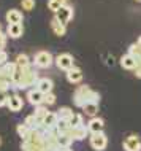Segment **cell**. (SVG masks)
Listing matches in <instances>:
<instances>
[{
    "instance_id": "1",
    "label": "cell",
    "mask_w": 141,
    "mask_h": 151,
    "mask_svg": "<svg viewBox=\"0 0 141 151\" xmlns=\"http://www.w3.org/2000/svg\"><path fill=\"white\" fill-rule=\"evenodd\" d=\"M38 73L35 70V65L32 64L26 68H19L16 70V73L11 78V84L16 89H29V88H35L38 83Z\"/></svg>"
},
{
    "instance_id": "2",
    "label": "cell",
    "mask_w": 141,
    "mask_h": 151,
    "mask_svg": "<svg viewBox=\"0 0 141 151\" xmlns=\"http://www.w3.org/2000/svg\"><path fill=\"white\" fill-rule=\"evenodd\" d=\"M73 102H75L76 107H79V108H83L84 104H87V102H97V104H98L100 102V94L92 91L89 86L84 84V86H79L78 89H75Z\"/></svg>"
},
{
    "instance_id": "3",
    "label": "cell",
    "mask_w": 141,
    "mask_h": 151,
    "mask_svg": "<svg viewBox=\"0 0 141 151\" xmlns=\"http://www.w3.org/2000/svg\"><path fill=\"white\" fill-rule=\"evenodd\" d=\"M54 64V58L48 51H38L33 58V65L37 68H49Z\"/></svg>"
},
{
    "instance_id": "4",
    "label": "cell",
    "mask_w": 141,
    "mask_h": 151,
    "mask_svg": "<svg viewBox=\"0 0 141 151\" xmlns=\"http://www.w3.org/2000/svg\"><path fill=\"white\" fill-rule=\"evenodd\" d=\"M89 142L90 146L95 151H103L108 146V137L103 132H97V134H90L89 135Z\"/></svg>"
},
{
    "instance_id": "5",
    "label": "cell",
    "mask_w": 141,
    "mask_h": 151,
    "mask_svg": "<svg viewBox=\"0 0 141 151\" xmlns=\"http://www.w3.org/2000/svg\"><path fill=\"white\" fill-rule=\"evenodd\" d=\"M56 65L63 72L70 70V68L75 65L73 64V56L68 54V52H62V54H59L57 58H56Z\"/></svg>"
},
{
    "instance_id": "6",
    "label": "cell",
    "mask_w": 141,
    "mask_h": 151,
    "mask_svg": "<svg viewBox=\"0 0 141 151\" xmlns=\"http://www.w3.org/2000/svg\"><path fill=\"white\" fill-rule=\"evenodd\" d=\"M54 16L60 22L67 24V22H70L71 19H73V8H71L70 5H62L57 13H54Z\"/></svg>"
},
{
    "instance_id": "7",
    "label": "cell",
    "mask_w": 141,
    "mask_h": 151,
    "mask_svg": "<svg viewBox=\"0 0 141 151\" xmlns=\"http://www.w3.org/2000/svg\"><path fill=\"white\" fill-rule=\"evenodd\" d=\"M65 76H67L68 83L78 84V83H81V81H83V70H81V68H78L76 65H73L70 70L65 72Z\"/></svg>"
},
{
    "instance_id": "8",
    "label": "cell",
    "mask_w": 141,
    "mask_h": 151,
    "mask_svg": "<svg viewBox=\"0 0 141 151\" xmlns=\"http://www.w3.org/2000/svg\"><path fill=\"white\" fill-rule=\"evenodd\" d=\"M89 134H90L89 129H87V126H84V124L76 126V127H71V130H70V137L73 138V140H76V142L84 140Z\"/></svg>"
},
{
    "instance_id": "9",
    "label": "cell",
    "mask_w": 141,
    "mask_h": 151,
    "mask_svg": "<svg viewBox=\"0 0 141 151\" xmlns=\"http://www.w3.org/2000/svg\"><path fill=\"white\" fill-rule=\"evenodd\" d=\"M124 150L125 151H141V142L136 135H128L124 140Z\"/></svg>"
},
{
    "instance_id": "10",
    "label": "cell",
    "mask_w": 141,
    "mask_h": 151,
    "mask_svg": "<svg viewBox=\"0 0 141 151\" xmlns=\"http://www.w3.org/2000/svg\"><path fill=\"white\" fill-rule=\"evenodd\" d=\"M43 99H45V94H43L41 91H38L37 88H35V89H30V91L27 92V102H30L33 107L41 105V104H43Z\"/></svg>"
},
{
    "instance_id": "11",
    "label": "cell",
    "mask_w": 141,
    "mask_h": 151,
    "mask_svg": "<svg viewBox=\"0 0 141 151\" xmlns=\"http://www.w3.org/2000/svg\"><path fill=\"white\" fill-rule=\"evenodd\" d=\"M119 62H120V67L125 68V70H135V68L138 67V60H136L132 54H128V52L120 58Z\"/></svg>"
},
{
    "instance_id": "12",
    "label": "cell",
    "mask_w": 141,
    "mask_h": 151,
    "mask_svg": "<svg viewBox=\"0 0 141 151\" xmlns=\"http://www.w3.org/2000/svg\"><path fill=\"white\" fill-rule=\"evenodd\" d=\"M5 18H6V22L8 24H22V21H24L22 11L14 10V8H13V10H8L6 11Z\"/></svg>"
},
{
    "instance_id": "13",
    "label": "cell",
    "mask_w": 141,
    "mask_h": 151,
    "mask_svg": "<svg viewBox=\"0 0 141 151\" xmlns=\"http://www.w3.org/2000/svg\"><path fill=\"white\" fill-rule=\"evenodd\" d=\"M103 126H105V121L98 116H94L90 118V121L87 122V129H89L90 134H97V132H103Z\"/></svg>"
},
{
    "instance_id": "14",
    "label": "cell",
    "mask_w": 141,
    "mask_h": 151,
    "mask_svg": "<svg viewBox=\"0 0 141 151\" xmlns=\"http://www.w3.org/2000/svg\"><path fill=\"white\" fill-rule=\"evenodd\" d=\"M24 34V26L22 24H8L6 27V35L10 38H21Z\"/></svg>"
},
{
    "instance_id": "15",
    "label": "cell",
    "mask_w": 141,
    "mask_h": 151,
    "mask_svg": "<svg viewBox=\"0 0 141 151\" xmlns=\"http://www.w3.org/2000/svg\"><path fill=\"white\" fill-rule=\"evenodd\" d=\"M8 108H10V111H21L22 107H24V102L19 96H16V94H13V96L8 97Z\"/></svg>"
},
{
    "instance_id": "16",
    "label": "cell",
    "mask_w": 141,
    "mask_h": 151,
    "mask_svg": "<svg viewBox=\"0 0 141 151\" xmlns=\"http://www.w3.org/2000/svg\"><path fill=\"white\" fill-rule=\"evenodd\" d=\"M51 30L54 32V35H57V37H63L67 34V26L63 22H60L57 18H52L51 19Z\"/></svg>"
},
{
    "instance_id": "17",
    "label": "cell",
    "mask_w": 141,
    "mask_h": 151,
    "mask_svg": "<svg viewBox=\"0 0 141 151\" xmlns=\"http://www.w3.org/2000/svg\"><path fill=\"white\" fill-rule=\"evenodd\" d=\"M38 91H41L43 94H48V92H52V88H54V83H52L51 78H40L37 86Z\"/></svg>"
},
{
    "instance_id": "18",
    "label": "cell",
    "mask_w": 141,
    "mask_h": 151,
    "mask_svg": "<svg viewBox=\"0 0 141 151\" xmlns=\"http://www.w3.org/2000/svg\"><path fill=\"white\" fill-rule=\"evenodd\" d=\"M57 121H59V115L57 113H54V111H49L48 115L43 118V127H54L56 124H57Z\"/></svg>"
},
{
    "instance_id": "19",
    "label": "cell",
    "mask_w": 141,
    "mask_h": 151,
    "mask_svg": "<svg viewBox=\"0 0 141 151\" xmlns=\"http://www.w3.org/2000/svg\"><path fill=\"white\" fill-rule=\"evenodd\" d=\"M83 111H84V115L94 118V116H97V113H98V104H97V102H87V104H84Z\"/></svg>"
},
{
    "instance_id": "20",
    "label": "cell",
    "mask_w": 141,
    "mask_h": 151,
    "mask_svg": "<svg viewBox=\"0 0 141 151\" xmlns=\"http://www.w3.org/2000/svg\"><path fill=\"white\" fill-rule=\"evenodd\" d=\"M21 150L22 151H45L46 146H45V143H29V142L22 140Z\"/></svg>"
},
{
    "instance_id": "21",
    "label": "cell",
    "mask_w": 141,
    "mask_h": 151,
    "mask_svg": "<svg viewBox=\"0 0 141 151\" xmlns=\"http://www.w3.org/2000/svg\"><path fill=\"white\" fill-rule=\"evenodd\" d=\"M24 122H26V124L29 126L30 129H38L40 126L43 124V121L40 119V118H38L37 115H35V113H32V115H29V116H27V118H26V121H24Z\"/></svg>"
},
{
    "instance_id": "22",
    "label": "cell",
    "mask_w": 141,
    "mask_h": 151,
    "mask_svg": "<svg viewBox=\"0 0 141 151\" xmlns=\"http://www.w3.org/2000/svg\"><path fill=\"white\" fill-rule=\"evenodd\" d=\"M56 127H57V130H59V135H60V134H70L71 124H70V121H68V119H62V118H59Z\"/></svg>"
},
{
    "instance_id": "23",
    "label": "cell",
    "mask_w": 141,
    "mask_h": 151,
    "mask_svg": "<svg viewBox=\"0 0 141 151\" xmlns=\"http://www.w3.org/2000/svg\"><path fill=\"white\" fill-rule=\"evenodd\" d=\"M57 142H59V146L62 150H65V148H70L71 143H73V138L70 137V134H60L59 138H57Z\"/></svg>"
},
{
    "instance_id": "24",
    "label": "cell",
    "mask_w": 141,
    "mask_h": 151,
    "mask_svg": "<svg viewBox=\"0 0 141 151\" xmlns=\"http://www.w3.org/2000/svg\"><path fill=\"white\" fill-rule=\"evenodd\" d=\"M14 62L18 64L19 68H26V67H29V65H32L30 58H29L27 54H18V56H16V60H14Z\"/></svg>"
},
{
    "instance_id": "25",
    "label": "cell",
    "mask_w": 141,
    "mask_h": 151,
    "mask_svg": "<svg viewBox=\"0 0 141 151\" xmlns=\"http://www.w3.org/2000/svg\"><path fill=\"white\" fill-rule=\"evenodd\" d=\"M127 52H128V54H132V56H133V58H135L136 60H138V62L141 60V46H140L138 43H132L130 46H128Z\"/></svg>"
},
{
    "instance_id": "26",
    "label": "cell",
    "mask_w": 141,
    "mask_h": 151,
    "mask_svg": "<svg viewBox=\"0 0 141 151\" xmlns=\"http://www.w3.org/2000/svg\"><path fill=\"white\" fill-rule=\"evenodd\" d=\"M57 115H59V118H62V119L70 121V118L73 116V110H71L70 107H60L57 110Z\"/></svg>"
},
{
    "instance_id": "27",
    "label": "cell",
    "mask_w": 141,
    "mask_h": 151,
    "mask_svg": "<svg viewBox=\"0 0 141 151\" xmlns=\"http://www.w3.org/2000/svg\"><path fill=\"white\" fill-rule=\"evenodd\" d=\"M16 130H18V135L21 137V138H26L27 135H29V132H30V127L26 124V122H21V124H18V127H16Z\"/></svg>"
},
{
    "instance_id": "28",
    "label": "cell",
    "mask_w": 141,
    "mask_h": 151,
    "mask_svg": "<svg viewBox=\"0 0 141 151\" xmlns=\"http://www.w3.org/2000/svg\"><path fill=\"white\" fill-rule=\"evenodd\" d=\"M33 113L43 121V118H45L48 113H49V110H48V107H46L45 104H41V105H37V107H35V111H33Z\"/></svg>"
},
{
    "instance_id": "29",
    "label": "cell",
    "mask_w": 141,
    "mask_h": 151,
    "mask_svg": "<svg viewBox=\"0 0 141 151\" xmlns=\"http://www.w3.org/2000/svg\"><path fill=\"white\" fill-rule=\"evenodd\" d=\"M70 124H71V127L81 126L83 124V115H79V113H73V116L70 118Z\"/></svg>"
},
{
    "instance_id": "30",
    "label": "cell",
    "mask_w": 141,
    "mask_h": 151,
    "mask_svg": "<svg viewBox=\"0 0 141 151\" xmlns=\"http://www.w3.org/2000/svg\"><path fill=\"white\" fill-rule=\"evenodd\" d=\"M60 6H62V3L59 0H48V8H49V11H52V13H57L60 10Z\"/></svg>"
},
{
    "instance_id": "31",
    "label": "cell",
    "mask_w": 141,
    "mask_h": 151,
    "mask_svg": "<svg viewBox=\"0 0 141 151\" xmlns=\"http://www.w3.org/2000/svg\"><path fill=\"white\" fill-rule=\"evenodd\" d=\"M56 100H57V97H56L54 92H48L45 94V99H43V104L45 105H54Z\"/></svg>"
},
{
    "instance_id": "32",
    "label": "cell",
    "mask_w": 141,
    "mask_h": 151,
    "mask_svg": "<svg viewBox=\"0 0 141 151\" xmlns=\"http://www.w3.org/2000/svg\"><path fill=\"white\" fill-rule=\"evenodd\" d=\"M21 5H22V10L32 11L35 8V0H21Z\"/></svg>"
},
{
    "instance_id": "33",
    "label": "cell",
    "mask_w": 141,
    "mask_h": 151,
    "mask_svg": "<svg viewBox=\"0 0 141 151\" xmlns=\"http://www.w3.org/2000/svg\"><path fill=\"white\" fill-rule=\"evenodd\" d=\"M8 97H10V96H8L6 91H0V108L8 105Z\"/></svg>"
},
{
    "instance_id": "34",
    "label": "cell",
    "mask_w": 141,
    "mask_h": 151,
    "mask_svg": "<svg viewBox=\"0 0 141 151\" xmlns=\"http://www.w3.org/2000/svg\"><path fill=\"white\" fill-rule=\"evenodd\" d=\"M6 34L5 32H0V51L2 50H5V46H6Z\"/></svg>"
},
{
    "instance_id": "35",
    "label": "cell",
    "mask_w": 141,
    "mask_h": 151,
    "mask_svg": "<svg viewBox=\"0 0 141 151\" xmlns=\"http://www.w3.org/2000/svg\"><path fill=\"white\" fill-rule=\"evenodd\" d=\"M6 62H8V54L2 50V51H0V65H3V64H6Z\"/></svg>"
},
{
    "instance_id": "36",
    "label": "cell",
    "mask_w": 141,
    "mask_h": 151,
    "mask_svg": "<svg viewBox=\"0 0 141 151\" xmlns=\"http://www.w3.org/2000/svg\"><path fill=\"white\" fill-rule=\"evenodd\" d=\"M133 72H135V76H136V78L141 80V64H138V67H136Z\"/></svg>"
},
{
    "instance_id": "37",
    "label": "cell",
    "mask_w": 141,
    "mask_h": 151,
    "mask_svg": "<svg viewBox=\"0 0 141 151\" xmlns=\"http://www.w3.org/2000/svg\"><path fill=\"white\" fill-rule=\"evenodd\" d=\"M114 64V58L113 56H108V59H106V65H113Z\"/></svg>"
},
{
    "instance_id": "38",
    "label": "cell",
    "mask_w": 141,
    "mask_h": 151,
    "mask_svg": "<svg viewBox=\"0 0 141 151\" xmlns=\"http://www.w3.org/2000/svg\"><path fill=\"white\" fill-rule=\"evenodd\" d=\"M45 151H59V150L52 148V146H46V150H45Z\"/></svg>"
},
{
    "instance_id": "39",
    "label": "cell",
    "mask_w": 141,
    "mask_h": 151,
    "mask_svg": "<svg viewBox=\"0 0 141 151\" xmlns=\"http://www.w3.org/2000/svg\"><path fill=\"white\" fill-rule=\"evenodd\" d=\"M60 3H62V5H68V0H59Z\"/></svg>"
},
{
    "instance_id": "40",
    "label": "cell",
    "mask_w": 141,
    "mask_h": 151,
    "mask_svg": "<svg viewBox=\"0 0 141 151\" xmlns=\"http://www.w3.org/2000/svg\"><path fill=\"white\" fill-rule=\"evenodd\" d=\"M136 43H138L140 46H141V35H140V38H138V42H136Z\"/></svg>"
},
{
    "instance_id": "41",
    "label": "cell",
    "mask_w": 141,
    "mask_h": 151,
    "mask_svg": "<svg viewBox=\"0 0 141 151\" xmlns=\"http://www.w3.org/2000/svg\"><path fill=\"white\" fill-rule=\"evenodd\" d=\"M60 151H73V150H70V148H65V150H60Z\"/></svg>"
},
{
    "instance_id": "42",
    "label": "cell",
    "mask_w": 141,
    "mask_h": 151,
    "mask_svg": "<svg viewBox=\"0 0 141 151\" xmlns=\"http://www.w3.org/2000/svg\"><path fill=\"white\" fill-rule=\"evenodd\" d=\"M0 32H3V27H2V24H0Z\"/></svg>"
},
{
    "instance_id": "43",
    "label": "cell",
    "mask_w": 141,
    "mask_h": 151,
    "mask_svg": "<svg viewBox=\"0 0 141 151\" xmlns=\"http://www.w3.org/2000/svg\"><path fill=\"white\" fill-rule=\"evenodd\" d=\"M135 2H136V3H141V0H135Z\"/></svg>"
},
{
    "instance_id": "44",
    "label": "cell",
    "mask_w": 141,
    "mask_h": 151,
    "mask_svg": "<svg viewBox=\"0 0 141 151\" xmlns=\"http://www.w3.org/2000/svg\"><path fill=\"white\" fill-rule=\"evenodd\" d=\"M0 145H2V138H0Z\"/></svg>"
},
{
    "instance_id": "45",
    "label": "cell",
    "mask_w": 141,
    "mask_h": 151,
    "mask_svg": "<svg viewBox=\"0 0 141 151\" xmlns=\"http://www.w3.org/2000/svg\"><path fill=\"white\" fill-rule=\"evenodd\" d=\"M138 64H141V60H140V62H138Z\"/></svg>"
}]
</instances>
